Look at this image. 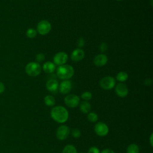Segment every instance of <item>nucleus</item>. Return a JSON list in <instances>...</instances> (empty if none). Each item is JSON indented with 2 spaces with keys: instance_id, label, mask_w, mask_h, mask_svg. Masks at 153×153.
Instances as JSON below:
<instances>
[{
  "instance_id": "20e7f679",
  "label": "nucleus",
  "mask_w": 153,
  "mask_h": 153,
  "mask_svg": "<svg viewBox=\"0 0 153 153\" xmlns=\"http://www.w3.org/2000/svg\"><path fill=\"white\" fill-rule=\"evenodd\" d=\"M100 86L104 90H109L112 89L115 85V79L111 76H106L102 78L99 82Z\"/></svg>"
},
{
  "instance_id": "4be33fe9",
  "label": "nucleus",
  "mask_w": 153,
  "mask_h": 153,
  "mask_svg": "<svg viewBox=\"0 0 153 153\" xmlns=\"http://www.w3.org/2000/svg\"><path fill=\"white\" fill-rule=\"evenodd\" d=\"M87 119L89 121L92 122V123H94V122L97 121L98 116L94 112H89L87 115Z\"/></svg>"
},
{
  "instance_id": "9b49d317",
  "label": "nucleus",
  "mask_w": 153,
  "mask_h": 153,
  "mask_svg": "<svg viewBox=\"0 0 153 153\" xmlns=\"http://www.w3.org/2000/svg\"><path fill=\"white\" fill-rule=\"evenodd\" d=\"M71 88L72 84L71 82L68 79L63 80V81H62L59 86V91L63 94H66L69 93Z\"/></svg>"
},
{
  "instance_id": "a878e982",
  "label": "nucleus",
  "mask_w": 153,
  "mask_h": 153,
  "mask_svg": "<svg viewBox=\"0 0 153 153\" xmlns=\"http://www.w3.org/2000/svg\"><path fill=\"white\" fill-rule=\"evenodd\" d=\"M100 51L102 52H105L108 49V44L105 42H102L99 45Z\"/></svg>"
},
{
  "instance_id": "c756f323",
  "label": "nucleus",
  "mask_w": 153,
  "mask_h": 153,
  "mask_svg": "<svg viewBox=\"0 0 153 153\" xmlns=\"http://www.w3.org/2000/svg\"><path fill=\"white\" fill-rule=\"evenodd\" d=\"M4 91H5V85L2 82H0V94L2 93Z\"/></svg>"
},
{
  "instance_id": "4468645a",
  "label": "nucleus",
  "mask_w": 153,
  "mask_h": 153,
  "mask_svg": "<svg viewBox=\"0 0 153 153\" xmlns=\"http://www.w3.org/2000/svg\"><path fill=\"white\" fill-rule=\"evenodd\" d=\"M59 87V83L54 79H50L46 82V88L50 92H55Z\"/></svg>"
},
{
  "instance_id": "dca6fc26",
  "label": "nucleus",
  "mask_w": 153,
  "mask_h": 153,
  "mask_svg": "<svg viewBox=\"0 0 153 153\" xmlns=\"http://www.w3.org/2000/svg\"><path fill=\"white\" fill-rule=\"evenodd\" d=\"M79 109L84 114H87L91 110V105L88 101H82L79 104Z\"/></svg>"
},
{
  "instance_id": "6e6552de",
  "label": "nucleus",
  "mask_w": 153,
  "mask_h": 153,
  "mask_svg": "<svg viewBox=\"0 0 153 153\" xmlns=\"http://www.w3.org/2000/svg\"><path fill=\"white\" fill-rule=\"evenodd\" d=\"M68 56L65 52L60 51L56 53L53 57V63L56 65L60 66L65 65L68 61Z\"/></svg>"
},
{
  "instance_id": "0eeeda50",
  "label": "nucleus",
  "mask_w": 153,
  "mask_h": 153,
  "mask_svg": "<svg viewBox=\"0 0 153 153\" xmlns=\"http://www.w3.org/2000/svg\"><path fill=\"white\" fill-rule=\"evenodd\" d=\"M94 130L97 135L99 136H105L108 133L109 128L105 123L99 122L94 126Z\"/></svg>"
},
{
  "instance_id": "ddd939ff",
  "label": "nucleus",
  "mask_w": 153,
  "mask_h": 153,
  "mask_svg": "<svg viewBox=\"0 0 153 153\" xmlns=\"http://www.w3.org/2000/svg\"><path fill=\"white\" fill-rule=\"evenodd\" d=\"M85 53L84 51L81 48H76L71 53V59L74 62H79L82 60L84 57Z\"/></svg>"
},
{
  "instance_id": "7ed1b4c3",
  "label": "nucleus",
  "mask_w": 153,
  "mask_h": 153,
  "mask_svg": "<svg viewBox=\"0 0 153 153\" xmlns=\"http://www.w3.org/2000/svg\"><path fill=\"white\" fill-rule=\"evenodd\" d=\"M25 72L29 76H36L41 74V67L38 62H32L26 65Z\"/></svg>"
},
{
  "instance_id": "2eb2a0df",
  "label": "nucleus",
  "mask_w": 153,
  "mask_h": 153,
  "mask_svg": "<svg viewBox=\"0 0 153 153\" xmlns=\"http://www.w3.org/2000/svg\"><path fill=\"white\" fill-rule=\"evenodd\" d=\"M42 69L47 74H51L55 71L56 65L52 62H46L43 64Z\"/></svg>"
},
{
  "instance_id": "412c9836",
  "label": "nucleus",
  "mask_w": 153,
  "mask_h": 153,
  "mask_svg": "<svg viewBox=\"0 0 153 153\" xmlns=\"http://www.w3.org/2000/svg\"><path fill=\"white\" fill-rule=\"evenodd\" d=\"M36 34H37V31L33 28L28 29L26 32V35L27 37H28L29 38H35L36 36Z\"/></svg>"
},
{
  "instance_id": "7c9ffc66",
  "label": "nucleus",
  "mask_w": 153,
  "mask_h": 153,
  "mask_svg": "<svg viewBox=\"0 0 153 153\" xmlns=\"http://www.w3.org/2000/svg\"><path fill=\"white\" fill-rule=\"evenodd\" d=\"M151 83H152V80L149 78H146L144 81V84L146 85H149L151 84Z\"/></svg>"
},
{
  "instance_id": "f257e3e1",
  "label": "nucleus",
  "mask_w": 153,
  "mask_h": 153,
  "mask_svg": "<svg viewBox=\"0 0 153 153\" xmlns=\"http://www.w3.org/2000/svg\"><path fill=\"white\" fill-rule=\"evenodd\" d=\"M50 115L55 121L59 123H65L69 117V113L67 109L62 106H54L51 109Z\"/></svg>"
},
{
  "instance_id": "423d86ee",
  "label": "nucleus",
  "mask_w": 153,
  "mask_h": 153,
  "mask_svg": "<svg viewBox=\"0 0 153 153\" xmlns=\"http://www.w3.org/2000/svg\"><path fill=\"white\" fill-rule=\"evenodd\" d=\"M65 104L69 108L76 107L80 102L79 97L74 94H71L67 95L64 99Z\"/></svg>"
},
{
  "instance_id": "72a5a7b5",
  "label": "nucleus",
  "mask_w": 153,
  "mask_h": 153,
  "mask_svg": "<svg viewBox=\"0 0 153 153\" xmlns=\"http://www.w3.org/2000/svg\"><path fill=\"white\" fill-rule=\"evenodd\" d=\"M81 153H83V152H81Z\"/></svg>"
},
{
  "instance_id": "9d476101",
  "label": "nucleus",
  "mask_w": 153,
  "mask_h": 153,
  "mask_svg": "<svg viewBox=\"0 0 153 153\" xmlns=\"http://www.w3.org/2000/svg\"><path fill=\"white\" fill-rule=\"evenodd\" d=\"M115 91L118 96L120 97H125L128 95V89L127 85L122 82L118 83L115 88Z\"/></svg>"
},
{
  "instance_id": "1a4fd4ad",
  "label": "nucleus",
  "mask_w": 153,
  "mask_h": 153,
  "mask_svg": "<svg viewBox=\"0 0 153 153\" xmlns=\"http://www.w3.org/2000/svg\"><path fill=\"white\" fill-rule=\"evenodd\" d=\"M70 133L69 128L65 125L59 126L56 131V137L59 140H63L66 139Z\"/></svg>"
},
{
  "instance_id": "2f4dec72",
  "label": "nucleus",
  "mask_w": 153,
  "mask_h": 153,
  "mask_svg": "<svg viewBox=\"0 0 153 153\" xmlns=\"http://www.w3.org/2000/svg\"><path fill=\"white\" fill-rule=\"evenodd\" d=\"M149 142H150V144L151 145V146H152V133H151L150 137H149Z\"/></svg>"
},
{
  "instance_id": "a211bd4d",
  "label": "nucleus",
  "mask_w": 153,
  "mask_h": 153,
  "mask_svg": "<svg viewBox=\"0 0 153 153\" xmlns=\"http://www.w3.org/2000/svg\"><path fill=\"white\" fill-rule=\"evenodd\" d=\"M139 148L136 143L130 144L127 148V153H139Z\"/></svg>"
},
{
  "instance_id": "b1692460",
  "label": "nucleus",
  "mask_w": 153,
  "mask_h": 153,
  "mask_svg": "<svg viewBox=\"0 0 153 153\" xmlns=\"http://www.w3.org/2000/svg\"><path fill=\"white\" fill-rule=\"evenodd\" d=\"M81 131L78 128H74L72 130V135L75 138H78L81 136Z\"/></svg>"
},
{
  "instance_id": "473e14b6",
  "label": "nucleus",
  "mask_w": 153,
  "mask_h": 153,
  "mask_svg": "<svg viewBox=\"0 0 153 153\" xmlns=\"http://www.w3.org/2000/svg\"><path fill=\"white\" fill-rule=\"evenodd\" d=\"M116 1H122V0H116Z\"/></svg>"
},
{
  "instance_id": "6ab92c4d",
  "label": "nucleus",
  "mask_w": 153,
  "mask_h": 153,
  "mask_svg": "<svg viewBox=\"0 0 153 153\" xmlns=\"http://www.w3.org/2000/svg\"><path fill=\"white\" fill-rule=\"evenodd\" d=\"M44 101L45 104L48 106H53L55 105V99L54 97L51 95L46 96L44 99Z\"/></svg>"
},
{
  "instance_id": "393cba45",
  "label": "nucleus",
  "mask_w": 153,
  "mask_h": 153,
  "mask_svg": "<svg viewBox=\"0 0 153 153\" xmlns=\"http://www.w3.org/2000/svg\"><path fill=\"white\" fill-rule=\"evenodd\" d=\"M36 60L37 62H41L45 60V55L43 53H38L36 56Z\"/></svg>"
},
{
  "instance_id": "aec40b11",
  "label": "nucleus",
  "mask_w": 153,
  "mask_h": 153,
  "mask_svg": "<svg viewBox=\"0 0 153 153\" xmlns=\"http://www.w3.org/2000/svg\"><path fill=\"white\" fill-rule=\"evenodd\" d=\"M62 153H77V151L74 145H68L63 148Z\"/></svg>"
},
{
  "instance_id": "f3484780",
  "label": "nucleus",
  "mask_w": 153,
  "mask_h": 153,
  "mask_svg": "<svg viewBox=\"0 0 153 153\" xmlns=\"http://www.w3.org/2000/svg\"><path fill=\"white\" fill-rule=\"evenodd\" d=\"M128 75L126 72L121 71L118 72L116 75V79L120 82H124L127 80Z\"/></svg>"
},
{
  "instance_id": "f8f14e48",
  "label": "nucleus",
  "mask_w": 153,
  "mask_h": 153,
  "mask_svg": "<svg viewBox=\"0 0 153 153\" xmlns=\"http://www.w3.org/2000/svg\"><path fill=\"white\" fill-rule=\"evenodd\" d=\"M108 57L104 54H99L94 57L93 59L94 64L97 66H103L108 62Z\"/></svg>"
},
{
  "instance_id": "cd10ccee",
  "label": "nucleus",
  "mask_w": 153,
  "mask_h": 153,
  "mask_svg": "<svg viewBox=\"0 0 153 153\" xmlns=\"http://www.w3.org/2000/svg\"><path fill=\"white\" fill-rule=\"evenodd\" d=\"M88 153H100V151L97 147L92 146L88 149Z\"/></svg>"
},
{
  "instance_id": "39448f33",
  "label": "nucleus",
  "mask_w": 153,
  "mask_h": 153,
  "mask_svg": "<svg viewBox=\"0 0 153 153\" xmlns=\"http://www.w3.org/2000/svg\"><path fill=\"white\" fill-rule=\"evenodd\" d=\"M51 29V23L46 20H41L36 26V31L41 35L48 34Z\"/></svg>"
},
{
  "instance_id": "bb28decb",
  "label": "nucleus",
  "mask_w": 153,
  "mask_h": 153,
  "mask_svg": "<svg viewBox=\"0 0 153 153\" xmlns=\"http://www.w3.org/2000/svg\"><path fill=\"white\" fill-rule=\"evenodd\" d=\"M76 44H77V46H78L79 48L82 47L84 45V44H85L84 39H83V38L80 37V38L77 40Z\"/></svg>"
},
{
  "instance_id": "f03ea898",
  "label": "nucleus",
  "mask_w": 153,
  "mask_h": 153,
  "mask_svg": "<svg viewBox=\"0 0 153 153\" xmlns=\"http://www.w3.org/2000/svg\"><path fill=\"white\" fill-rule=\"evenodd\" d=\"M57 76L63 80L70 79L74 74V68L69 65H63L59 66L56 69Z\"/></svg>"
},
{
  "instance_id": "5701e85b",
  "label": "nucleus",
  "mask_w": 153,
  "mask_h": 153,
  "mask_svg": "<svg viewBox=\"0 0 153 153\" xmlns=\"http://www.w3.org/2000/svg\"><path fill=\"white\" fill-rule=\"evenodd\" d=\"M81 97L83 100H84L85 101H88L91 99L92 94L90 91H85L81 94Z\"/></svg>"
},
{
  "instance_id": "c85d7f7f",
  "label": "nucleus",
  "mask_w": 153,
  "mask_h": 153,
  "mask_svg": "<svg viewBox=\"0 0 153 153\" xmlns=\"http://www.w3.org/2000/svg\"><path fill=\"white\" fill-rule=\"evenodd\" d=\"M100 153H115V152L111 149L106 148V149H103Z\"/></svg>"
}]
</instances>
